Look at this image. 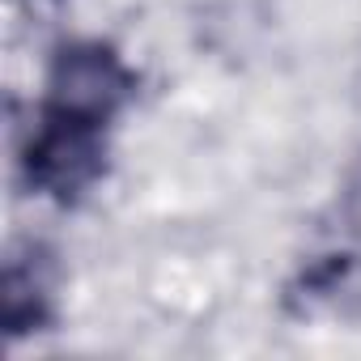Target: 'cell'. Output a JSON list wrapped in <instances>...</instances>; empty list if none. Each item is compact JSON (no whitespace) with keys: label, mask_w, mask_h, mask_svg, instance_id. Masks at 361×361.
I'll use <instances>...</instances> for the list:
<instances>
[{"label":"cell","mask_w":361,"mask_h":361,"mask_svg":"<svg viewBox=\"0 0 361 361\" xmlns=\"http://www.w3.org/2000/svg\"><path fill=\"white\" fill-rule=\"evenodd\" d=\"M136 85L140 77L115 43L73 39L47 64L39 111L64 115L77 123H94V128H111L123 115V106L136 98Z\"/></svg>","instance_id":"6da1fadb"},{"label":"cell","mask_w":361,"mask_h":361,"mask_svg":"<svg viewBox=\"0 0 361 361\" xmlns=\"http://www.w3.org/2000/svg\"><path fill=\"white\" fill-rule=\"evenodd\" d=\"M106 132L111 128H94V123H77V119L39 111L22 145L26 188L64 209L81 204L106 174Z\"/></svg>","instance_id":"7a4b0ae2"},{"label":"cell","mask_w":361,"mask_h":361,"mask_svg":"<svg viewBox=\"0 0 361 361\" xmlns=\"http://www.w3.org/2000/svg\"><path fill=\"white\" fill-rule=\"evenodd\" d=\"M0 302H5V336H9V344L51 327V319H56V268H51V255L43 247L13 251L5 259Z\"/></svg>","instance_id":"3957f363"}]
</instances>
